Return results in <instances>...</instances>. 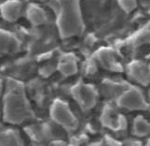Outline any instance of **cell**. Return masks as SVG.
Listing matches in <instances>:
<instances>
[{
    "label": "cell",
    "instance_id": "obj_1",
    "mask_svg": "<svg viewBox=\"0 0 150 146\" xmlns=\"http://www.w3.org/2000/svg\"><path fill=\"white\" fill-rule=\"evenodd\" d=\"M58 25L65 38L75 36L82 27L77 0H58Z\"/></svg>",
    "mask_w": 150,
    "mask_h": 146
},
{
    "label": "cell",
    "instance_id": "obj_2",
    "mask_svg": "<svg viewBox=\"0 0 150 146\" xmlns=\"http://www.w3.org/2000/svg\"><path fill=\"white\" fill-rule=\"evenodd\" d=\"M5 119L11 123H19L25 120L28 115L27 102L23 92V88L11 83L5 98Z\"/></svg>",
    "mask_w": 150,
    "mask_h": 146
},
{
    "label": "cell",
    "instance_id": "obj_3",
    "mask_svg": "<svg viewBox=\"0 0 150 146\" xmlns=\"http://www.w3.org/2000/svg\"><path fill=\"white\" fill-rule=\"evenodd\" d=\"M54 118L61 124H63V126H65L67 127H73L76 126V120L75 116H73L69 112V109H67L64 105H60L56 108V111L54 112Z\"/></svg>",
    "mask_w": 150,
    "mask_h": 146
},
{
    "label": "cell",
    "instance_id": "obj_4",
    "mask_svg": "<svg viewBox=\"0 0 150 146\" xmlns=\"http://www.w3.org/2000/svg\"><path fill=\"white\" fill-rule=\"evenodd\" d=\"M120 104L123 107L129 109H141L143 108L144 102L140 94L136 91H131L125 94V96L121 98Z\"/></svg>",
    "mask_w": 150,
    "mask_h": 146
},
{
    "label": "cell",
    "instance_id": "obj_5",
    "mask_svg": "<svg viewBox=\"0 0 150 146\" xmlns=\"http://www.w3.org/2000/svg\"><path fill=\"white\" fill-rule=\"evenodd\" d=\"M130 74L136 82L146 84L149 82V74L147 67L141 63H134L130 69Z\"/></svg>",
    "mask_w": 150,
    "mask_h": 146
},
{
    "label": "cell",
    "instance_id": "obj_6",
    "mask_svg": "<svg viewBox=\"0 0 150 146\" xmlns=\"http://www.w3.org/2000/svg\"><path fill=\"white\" fill-rule=\"evenodd\" d=\"M15 39L8 34L0 33V56L11 51L15 46Z\"/></svg>",
    "mask_w": 150,
    "mask_h": 146
},
{
    "label": "cell",
    "instance_id": "obj_7",
    "mask_svg": "<svg viewBox=\"0 0 150 146\" xmlns=\"http://www.w3.org/2000/svg\"><path fill=\"white\" fill-rule=\"evenodd\" d=\"M4 12L5 14V17L9 19L8 21H13V19L15 20L19 15V11H20V5L16 4L15 2H10L8 3V6L5 9Z\"/></svg>",
    "mask_w": 150,
    "mask_h": 146
},
{
    "label": "cell",
    "instance_id": "obj_8",
    "mask_svg": "<svg viewBox=\"0 0 150 146\" xmlns=\"http://www.w3.org/2000/svg\"><path fill=\"white\" fill-rule=\"evenodd\" d=\"M149 131V126L143 119L136 120L135 122V133L139 136H144Z\"/></svg>",
    "mask_w": 150,
    "mask_h": 146
},
{
    "label": "cell",
    "instance_id": "obj_9",
    "mask_svg": "<svg viewBox=\"0 0 150 146\" xmlns=\"http://www.w3.org/2000/svg\"><path fill=\"white\" fill-rule=\"evenodd\" d=\"M122 6L125 9L130 11V10L133 9L136 7V2H135V0H124L122 2Z\"/></svg>",
    "mask_w": 150,
    "mask_h": 146
},
{
    "label": "cell",
    "instance_id": "obj_10",
    "mask_svg": "<svg viewBox=\"0 0 150 146\" xmlns=\"http://www.w3.org/2000/svg\"><path fill=\"white\" fill-rule=\"evenodd\" d=\"M0 90H1V84H0Z\"/></svg>",
    "mask_w": 150,
    "mask_h": 146
}]
</instances>
